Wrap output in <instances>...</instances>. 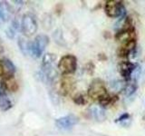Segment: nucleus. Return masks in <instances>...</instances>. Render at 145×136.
I'll return each instance as SVG.
<instances>
[{
    "label": "nucleus",
    "mask_w": 145,
    "mask_h": 136,
    "mask_svg": "<svg viewBox=\"0 0 145 136\" xmlns=\"http://www.w3.org/2000/svg\"><path fill=\"white\" fill-rule=\"evenodd\" d=\"M1 62L4 68V75L5 76L14 75V73L16 72V66L14 65V63L10 60H8V59H3Z\"/></svg>",
    "instance_id": "13"
},
{
    "label": "nucleus",
    "mask_w": 145,
    "mask_h": 136,
    "mask_svg": "<svg viewBox=\"0 0 145 136\" xmlns=\"http://www.w3.org/2000/svg\"><path fill=\"white\" fill-rule=\"evenodd\" d=\"M4 75V68H3V65L2 62L0 61V77Z\"/></svg>",
    "instance_id": "18"
},
{
    "label": "nucleus",
    "mask_w": 145,
    "mask_h": 136,
    "mask_svg": "<svg viewBox=\"0 0 145 136\" xmlns=\"http://www.w3.org/2000/svg\"><path fill=\"white\" fill-rule=\"evenodd\" d=\"M106 15L111 18H116L121 15L123 11V5L122 2L117 1V0H109L105 3L104 7Z\"/></svg>",
    "instance_id": "6"
},
{
    "label": "nucleus",
    "mask_w": 145,
    "mask_h": 136,
    "mask_svg": "<svg viewBox=\"0 0 145 136\" xmlns=\"http://www.w3.org/2000/svg\"><path fill=\"white\" fill-rule=\"evenodd\" d=\"M56 60V56L53 53H47L42 59V70L45 78L53 80L56 75V71L54 70V63Z\"/></svg>",
    "instance_id": "3"
},
{
    "label": "nucleus",
    "mask_w": 145,
    "mask_h": 136,
    "mask_svg": "<svg viewBox=\"0 0 145 136\" xmlns=\"http://www.w3.org/2000/svg\"><path fill=\"white\" fill-rule=\"evenodd\" d=\"M74 102H75L77 104L83 105V104L85 103V99H84V97L82 94H78V95H76V96L74 97Z\"/></svg>",
    "instance_id": "17"
},
{
    "label": "nucleus",
    "mask_w": 145,
    "mask_h": 136,
    "mask_svg": "<svg viewBox=\"0 0 145 136\" xmlns=\"http://www.w3.org/2000/svg\"><path fill=\"white\" fill-rule=\"evenodd\" d=\"M18 46H19L21 52L25 56H29V49H30V42L25 39L24 37H20L18 39Z\"/></svg>",
    "instance_id": "14"
},
{
    "label": "nucleus",
    "mask_w": 145,
    "mask_h": 136,
    "mask_svg": "<svg viewBox=\"0 0 145 136\" xmlns=\"http://www.w3.org/2000/svg\"><path fill=\"white\" fill-rule=\"evenodd\" d=\"M115 39L121 44H125L131 40H136V33L134 29H121L115 35Z\"/></svg>",
    "instance_id": "9"
},
{
    "label": "nucleus",
    "mask_w": 145,
    "mask_h": 136,
    "mask_svg": "<svg viewBox=\"0 0 145 136\" xmlns=\"http://www.w3.org/2000/svg\"><path fill=\"white\" fill-rule=\"evenodd\" d=\"M77 122H78V118L74 114H68V115L58 118L57 120H56V125L59 129L66 130V129L72 128V127L74 126Z\"/></svg>",
    "instance_id": "7"
},
{
    "label": "nucleus",
    "mask_w": 145,
    "mask_h": 136,
    "mask_svg": "<svg viewBox=\"0 0 145 136\" xmlns=\"http://www.w3.org/2000/svg\"><path fill=\"white\" fill-rule=\"evenodd\" d=\"M108 94L107 89L104 86L103 83L100 80H94L92 84H90L88 89V95L90 98L93 100L100 101L103 97H105Z\"/></svg>",
    "instance_id": "5"
},
{
    "label": "nucleus",
    "mask_w": 145,
    "mask_h": 136,
    "mask_svg": "<svg viewBox=\"0 0 145 136\" xmlns=\"http://www.w3.org/2000/svg\"><path fill=\"white\" fill-rule=\"evenodd\" d=\"M128 117H129V115L127 114V113H125L124 115H121V117L119 118V119L117 120V121H122V120H124L125 118H128Z\"/></svg>",
    "instance_id": "19"
},
{
    "label": "nucleus",
    "mask_w": 145,
    "mask_h": 136,
    "mask_svg": "<svg viewBox=\"0 0 145 136\" xmlns=\"http://www.w3.org/2000/svg\"><path fill=\"white\" fill-rule=\"evenodd\" d=\"M57 68L65 75H72L77 69V58L72 54H66L58 62Z\"/></svg>",
    "instance_id": "2"
},
{
    "label": "nucleus",
    "mask_w": 145,
    "mask_h": 136,
    "mask_svg": "<svg viewBox=\"0 0 145 136\" xmlns=\"http://www.w3.org/2000/svg\"><path fill=\"white\" fill-rule=\"evenodd\" d=\"M12 9L7 2H0V22H7L10 19Z\"/></svg>",
    "instance_id": "11"
},
{
    "label": "nucleus",
    "mask_w": 145,
    "mask_h": 136,
    "mask_svg": "<svg viewBox=\"0 0 145 136\" xmlns=\"http://www.w3.org/2000/svg\"><path fill=\"white\" fill-rule=\"evenodd\" d=\"M136 68V65L133 63L129 62V61H124L121 62L119 65V71L121 75L123 77L126 81H129L131 78V75L134 72Z\"/></svg>",
    "instance_id": "8"
},
{
    "label": "nucleus",
    "mask_w": 145,
    "mask_h": 136,
    "mask_svg": "<svg viewBox=\"0 0 145 136\" xmlns=\"http://www.w3.org/2000/svg\"><path fill=\"white\" fill-rule=\"evenodd\" d=\"M62 89L65 92V94L71 92V90L74 87V82H72L70 78H65L62 81Z\"/></svg>",
    "instance_id": "15"
},
{
    "label": "nucleus",
    "mask_w": 145,
    "mask_h": 136,
    "mask_svg": "<svg viewBox=\"0 0 145 136\" xmlns=\"http://www.w3.org/2000/svg\"><path fill=\"white\" fill-rule=\"evenodd\" d=\"M12 107V103L6 96H0V108L3 111H7Z\"/></svg>",
    "instance_id": "16"
},
{
    "label": "nucleus",
    "mask_w": 145,
    "mask_h": 136,
    "mask_svg": "<svg viewBox=\"0 0 145 136\" xmlns=\"http://www.w3.org/2000/svg\"><path fill=\"white\" fill-rule=\"evenodd\" d=\"M49 44V37L46 35L40 34L35 36L33 42H30L29 56H32L35 58L41 57V54L45 50Z\"/></svg>",
    "instance_id": "1"
},
{
    "label": "nucleus",
    "mask_w": 145,
    "mask_h": 136,
    "mask_svg": "<svg viewBox=\"0 0 145 136\" xmlns=\"http://www.w3.org/2000/svg\"><path fill=\"white\" fill-rule=\"evenodd\" d=\"M4 90H7L10 91V92H16L18 89V84L17 82L16 81L14 75L10 76H5V79L2 82Z\"/></svg>",
    "instance_id": "12"
},
{
    "label": "nucleus",
    "mask_w": 145,
    "mask_h": 136,
    "mask_svg": "<svg viewBox=\"0 0 145 136\" xmlns=\"http://www.w3.org/2000/svg\"><path fill=\"white\" fill-rule=\"evenodd\" d=\"M38 26L35 17L32 14H25L21 21V32L24 35L30 37L37 31Z\"/></svg>",
    "instance_id": "4"
},
{
    "label": "nucleus",
    "mask_w": 145,
    "mask_h": 136,
    "mask_svg": "<svg viewBox=\"0 0 145 136\" xmlns=\"http://www.w3.org/2000/svg\"><path fill=\"white\" fill-rule=\"evenodd\" d=\"M136 47V40H131L130 42L122 44L121 46L118 50V54L121 57H127L133 53Z\"/></svg>",
    "instance_id": "10"
}]
</instances>
